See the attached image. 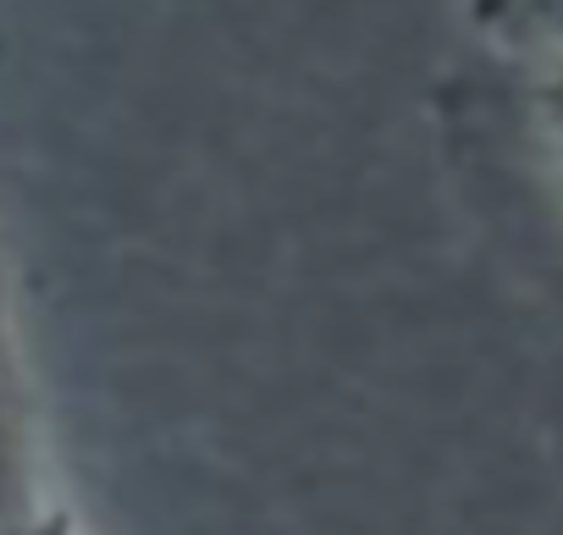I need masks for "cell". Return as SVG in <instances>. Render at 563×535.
<instances>
[{
    "label": "cell",
    "mask_w": 563,
    "mask_h": 535,
    "mask_svg": "<svg viewBox=\"0 0 563 535\" xmlns=\"http://www.w3.org/2000/svg\"><path fill=\"white\" fill-rule=\"evenodd\" d=\"M558 116H563V94H558Z\"/></svg>",
    "instance_id": "cell-1"
},
{
    "label": "cell",
    "mask_w": 563,
    "mask_h": 535,
    "mask_svg": "<svg viewBox=\"0 0 563 535\" xmlns=\"http://www.w3.org/2000/svg\"><path fill=\"white\" fill-rule=\"evenodd\" d=\"M558 12H563V0H558Z\"/></svg>",
    "instance_id": "cell-2"
}]
</instances>
